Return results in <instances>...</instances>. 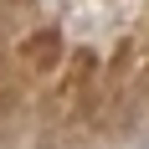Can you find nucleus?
<instances>
[{
    "label": "nucleus",
    "instance_id": "1",
    "mask_svg": "<svg viewBox=\"0 0 149 149\" xmlns=\"http://www.w3.org/2000/svg\"><path fill=\"white\" fill-rule=\"evenodd\" d=\"M57 57H62V36H57V31H31L26 46H21V62H26V67H36V72L57 67Z\"/></svg>",
    "mask_w": 149,
    "mask_h": 149
}]
</instances>
